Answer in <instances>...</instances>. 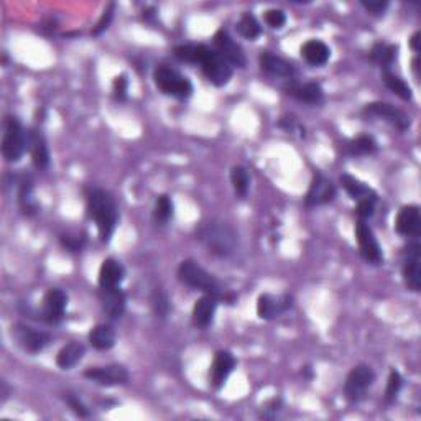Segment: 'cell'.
Returning <instances> with one entry per match:
<instances>
[{
    "mask_svg": "<svg viewBox=\"0 0 421 421\" xmlns=\"http://www.w3.org/2000/svg\"><path fill=\"white\" fill-rule=\"evenodd\" d=\"M20 208L22 213L27 214V216H34V214L38 210V203H36L35 194H34V185L30 181H23L20 186Z\"/></svg>",
    "mask_w": 421,
    "mask_h": 421,
    "instance_id": "d6a6232c",
    "label": "cell"
},
{
    "mask_svg": "<svg viewBox=\"0 0 421 421\" xmlns=\"http://www.w3.org/2000/svg\"><path fill=\"white\" fill-rule=\"evenodd\" d=\"M355 237H357L359 250L362 259L372 265H380L383 262L382 247L378 244L376 234L366 221H357L355 224Z\"/></svg>",
    "mask_w": 421,
    "mask_h": 421,
    "instance_id": "ba28073f",
    "label": "cell"
},
{
    "mask_svg": "<svg viewBox=\"0 0 421 421\" xmlns=\"http://www.w3.org/2000/svg\"><path fill=\"white\" fill-rule=\"evenodd\" d=\"M397 51H399V48H397L395 45L378 43L373 46L371 58L373 63H377L378 66L383 69V71H387V69L392 68V64H394V62H395Z\"/></svg>",
    "mask_w": 421,
    "mask_h": 421,
    "instance_id": "f1b7e54d",
    "label": "cell"
},
{
    "mask_svg": "<svg viewBox=\"0 0 421 421\" xmlns=\"http://www.w3.org/2000/svg\"><path fill=\"white\" fill-rule=\"evenodd\" d=\"M288 94L297 97L298 101L306 102V104H320L322 101V87L317 83H305V84H294L288 89Z\"/></svg>",
    "mask_w": 421,
    "mask_h": 421,
    "instance_id": "484cf974",
    "label": "cell"
},
{
    "mask_svg": "<svg viewBox=\"0 0 421 421\" xmlns=\"http://www.w3.org/2000/svg\"><path fill=\"white\" fill-rule=\"evenodd\" d=\"M341 185L343 188L348 191V194L352 198L354 201H366V199H372L377 201V193L372 188H369L366 183L357 180V178L350 176V175H343L341 176Z\"/></svg>",
    "mask_w": 421,
    "mask_h": 421,
    "instance_id": "cb8c5ba5",
    "label": "cell"
},
{
    "mask_svg": "<svg viewBox=\"0 0 421 421\" xmlns=\"http://www.w3.org/2000/svg\"><path fill=\"white\" fill-rule=\"evenodd\" d=\"M201 69H203L204 76L209 79L214 86L222 87L231 81L232 78V66L229 64L216 50L204 46L203 55L199 58Z\"/></svg>",
    "mask_w": 421,
    "mask_h": 421,
    "instance_id": "8992f818",
    "label": "cell"
},
{
    "mask_svg": "<svg viewBox=\"0 0 421 421\" xmlns=\"http://www.w3.org/2000/svg\"><path fill=\"white\" fill-rule=\"evenodd\" d=\"M152 306L153 311H155L157 316L165 317L170 311V301H168V297L162 290H155L152 294Z\"/></svg>",
    "mask_w": 421,
    "mask_h": 421,
    "instance_id": "74e56055",
    "label": "cell"
},
{
    "mask_svg": "<svg viewBox=\"0 0 421 421\" xmlns=\"http://www.w3.org/2000/svg\"><path fill=\"white\" fill-rule=\"evenodd\" d=\"M401 387H404V378L397 371H392L387 380V390H385V401L387 404H394L399 397Z\"/></svg>",
    "mask_w": 421,
    "mask_h": 421,
    "instance_id": "8d00e7d4",
    "label": "cell"
},
{
    "mask_svg": "<svg viewBox=\"0 0 421 421\" xmlns=\"http://www.w3.org/2000/svg\"><path fill=\"white\" fill-rule=\"evenodd\" d=\"M260 68L262 71L269 74V76L292 79V81L298 74L294 64L287 62V59L280 58L277 55L270 53V51H265V53L260 55Z\"/></svg>",
    "mask_w": 421,
    "mask_h": 421,
    "instance_id": "d6986e66",
    "label": "cell"
},
{
    "mask_svg": "<svg viewBox=\"0 0 421 421\" xmlns=\"http://www.w3.org/2000/svg\"><path fill=\"white\" fill-rule=\"evenodd\" d=\"M265 23L273 30H280L287 23V15L280 8H270V10L265 12Z\"/></svg>",
    "mask_w": 421,
    "mask_h": 421,
    "instance_id": "ab89813d",
    "label": "cell"
},
{
    "mask_svg": "<svg viewBox=\"0 0 421 421\" xmlns=\"http://www.w3.org/2000/svg\"><path fill=\"white\" fill-rule=\"evenodd\" d=\"M360 6L366 8L367 12H371L372 15H382L388 8V2L387 0H369V2L367 0H362Z\"/></svg>",
    "mask_w": 421,
    "mask_h": 421,
    "instance_id": "f6af8a7d",
    "label": "cell"
},
{
    "mask_svg": "<svg viewBox=\"0 0 421 421\" xmlns=\"http://www.w3.org/2000/svg\"><path fill=\"white\" fill-rule=\"evenodd\" d=\"M293 305V299L290 294H270V293H264L259 297V301H257V315H259L260 320L270 321L275 320V317L282 316L285 311H288Z\"/></svg>",
    "mask_w": 421,
    "mask_h": 421,
    "instance_id": "4fadbf2b",
    "label": "cell"
},
{
    "mask_svg": "<svg viewBox=\"0 0 421 421\" xmlns=\"http://www.w3.org/2000/svg\"><path fill=\"white\" fill-rule=\"evenodd\" d=\"M217 298L210 297V294H204L201 297L193 306V324L199 329H206L213 324L214 315L217 310Z\"/></svg>",
    "mask_w": 421,
    "mask_h": 421,
    "instance_id": "ffe728a7",
    "label": "cell"
},
{
    "mask_svg": "<svg viewBox=\"0 0 421 421\" xmlns=\"http://www.w3.org/2000/svg\"><path fill=\"white\" fill-rule=\"evenodd\" d=\"M237 31L238 35L244 36L245 40H257L262 35V27L257 18L252 13H244L237 22Z\"/></svg>",
    "mask_w": 421,
    "mask_h": 421,
    "instance_id": "f546056e",
    "label": "cell"
},
{
    "mask_svg": "<svg viewBox=\"0 0 421 421\" xmlns=\"http://www.w3.org/2000/svg\"><path fill=\"white\" fill-rule=\"evenodd\" d=\"M401 273H404V282L410 292L418 293L421 290V245L411 244L405 252L404 266H401Z\"/></svg>",
    "mask_w": 421,
    "mask_h": 421,
    "instance_id": "8fae6325",
    "label": "cell"
},
{
    "mask_svg": "<svg viewBox=\"0 0 421 421\" xmlns=\"http://www.w3.org/2000/svg\"><path fill=\"white\" fill-rule=\"evenodd\" d=\"M112 91H114V96L117 101H125L127 99V91H129V81L125 74H120L114 79V84H112Z\"/></svg>",
    "mask_w": 421,
    "mask_h": 421,
    "instance_id": "b9f144b4",
    "label": "cell"
},
{
    "mask_svg": "<svg viewBox=\"0 0 421 421\" xmlns=\"http://www.w3.org/2000/svg\"><path fill=\"white\" fill-rule=\"evenodd\" d=\"M199 241L213 255L229 257L237 249V234L226 222H208L199 229Z\"/></svg>",
    "mask_w": 421,
    "mask_h": 421,
    "instance_id": "3957f363",
    "label": "cell"
},
{
    "mask_svg": "<svg viewBox=\"0 0 421 421\" xmlns=\"http://www.w3.org/2000/svg\"><path fill=\"white\" fill-rule=\"evenodd\" d=\"M153 81L163 94L175 99L183 101L193 94V84L190 79L170 66H158L153 73Z\"/></svg>",
    "mask_w": 421,
    "mask_h": 421,
    "instance_id": "5b68a950",
    "label": "cell"
},
{
    "mask_svg": "<svg viewBox=\"0 0 421 421\" xmlns=\"http://www.w3.org/2000/svg\"><path fill=\"white\" fill-rule=\"evenodd\" d=\"M125 277L122 264L115 259H106L99 269V287L101 290L119 288Z\"/></svg>",
    "mask_w": 421,
    "mask_h": 421,
    "instance_id": "44dd1931",
    "label": "cell"
},
{
    "mask_svg": "<svg viewBox=\"0 0 421 421\" xmlns=\"http://www.w3.org/2000/svg\"><path fill=\"white\" fill-rule=\"evenodd\" d=\"M84 352H86V349H84L83 344L69 343L64 345V348H62L58 355H56V366L63 369V371H69V369H73L81 362Z\"/></svg>",
    "mask_w": 421,
    "mask_h": 421,
    "instance_id": "d4e9b609",
    "label": "cell"
},
{
    "mask_svg": "<svg viewBox=\"0 0 421 421\" xmlns=\"http://www.w3.org/2000/svg\"><path fill=\"white\" fill-rule=\"evenodd\" d=\"M89 343L97 350H109L115 344V331L110 324H97L89 333Z\"/></svg>",
    "mask_w": 421,
    "mask_h": 421,
    "instance_id": "83f0119b",
    "label": "cell"
},
{
    "mask_svg": "<svg viewBox=\"0 0 421 421\" xmlns=\"http://www.w3.org/2000/svg\"><path fill=\"white\" fill-rule=\"evenodd\" d=\"M234 367H236V357L227 350H219L214 355L213 364L209 367V385L214 390H219L232 373Z\"/></svg>",
    "mask_w": 421,
    "mask_h": 421,
    "instance_id": "2e32d148",
    "label": "cell"
},
{
    "mask_svg": "<svg viewBox=\"0 0 421 421\" xmlns=\"http://www.w3.org/2000/svg\"><path fill=\"white\" fill-rule=\"evenodd\" d=\"M420 43H421V34H420V31H416V34L413 36H411V40H410L411 50L416 51V53H420V50H421Z\"/></svg>",
    "mask_w": 421,
    "mask_h": 421,
    "instance_id": "bcb514c9",
    "label": "cell"
},
{
    "mask_svg": "<svg viewBox=\"0 0 421 421\" xmlns=\"http://www.w3.org/2000/svg\"><path fill=\"white\" fill-rule=\"evenodd\" d=\"M87 380L97 383L102 387H117L125 385L129 382V371L120 364H110L106 367H91L84 372Z\"/></svg>",
    "mask_w": 421,
    "mask_h": 421,
    "instance_id": "30bf717a",
    "label": "cell"
},
{
    "mask_svg": "<svg viewBox=\"0 0 421 421\" xmlns=\"http://www.w3.org/2000/svg\"><path fill=\"white\" fill-rule=\"evenodd\" d=\"M64 401L69 405V408H71L74 413H76L78 416H81V418H87L89 416V410L87 406L83 404L81 400L78 399L76 395L73 394H64Z\"/></svg>",
    "mask_w": 421,
    "mask_h": 421,
    "instance_id": "7bdbcfd3",
    "label": "cell"
},
{
    "mask_svg": "<svg viewBox=\"0 0 421 421\" xmlns=\"http://www.w3.org/2000/svg\"><path fill=\"white\" fill-rule=\"evenodd\" d=\"M12 334L15 336L17 343L22 345V349H25L27 352L30 354L40 352V350H43L50 343L48 334L25 324H17L15 329L12 331Z\"/></svg>",
    "mask_w": 421,
    "mask_h": 421,
    "instance_id": "e0dca14e",
    "label": "cell"
},
{
    "mask_svg": "<svg viewBox=\"0 0 421 421\" xmlns=\"http://www.w3.org/2000/svg\"><path fill=\"white\" fill-rule=\"evenodd\" d=\"M376 203H377V201H372V199L359 201L357 209H355V214H357L359 221H367L369 217L373 216V210H376Z\"/></svg>",
    "mask_w": 421,
    "mask_h": 421,
    "instance_id": "ee69618b",
    "label": "cell"
},
{
    "mask_svg": "<svg viewBox=\"0 0 421 421\" xmlns=\"http://www.w3.org/2000/svg\"><path fill=\"white\" fill-rule=\"evenodd\" d=\"M373 382H376V373H373L371 367L364 366V364L354 367L344 383L345 399L352 401V404H357L366 397L367 390L373 385Z\"/></svg>",
    "mask_w": 421,
    "mask_h": 421,
    "instance_id": "52a82bcc",
    "label": "cell"
},
{
    "mask_svg": "<svg viewBox=\"0 0 421 421\" xmlns=\"http://www.w3.org/2000/svg\"><path fill=\"white\" fill-rule=\"evenodd\" d=\"M364 115L385 120V122L392 124L394 127L401 130V132H405L411 125L410 117L404 110H400L399 107L388 104V102H371V104L364 107Z\"/></svg>",
    "mask_w": 421,
    "mask_h": 421,
    "instance_id": "9c48e42d",
    "label": "cell"
},
{
    "mask_svg": "<svg viewBox=\"0 0 421 421\" xmlns=\"http://www.w3.org/2000/svg\"><path fill=\"white\" fill-rule=\"evenodd\" d=\"M231 183L238 198H245L250 188V175L244 166H234L231 170Z\"/></svg>",
    "mask_w": 421,
    "mask_h": 421,
    "instance_id": "1f68e13d",
    "label": "cell"
},
{
    "mask_svg": "<svg viewBox=\"0 0 421 421\" xmlns=\"http://www.w3.org/2000/svg\"><path fill=\"white\" fill-rule=\"evenodd\" d=\"M63 247L69 252H79L86 244V238L83 236H71V234H64V236L59 237Z\"/></svg>",
    "mask_w": 421,
    "mask_h": 421,
    "instance_id": "60d3db41",
    "label": "cell"
},
{
    "mask_svg": "<svg viewBox=\"0 0 421 421\" xmlns=\"http://www.w3.org/2000/svg\"><path fill=\"white\" fill-rule=\"evenodd\" d=\"M214 46H216L217 53L221 55L232 68H245L247 58L244 55V50L241 48V45H238L237 41H234L232 36L229 35L224 28H221V30L214 35Z\"/></svg>",
    "mask_w": 421,
    "mask_h": 421,
    "instance_id": "7c38bea8",
    "label": "cell"
},
{
    "mask_svg": "<svg viewBox=\"0 0 421 421\" xmlns=\"http://www.w3.org/2000/svg\"><path fill=\"white\" fill-rule=\"evenodd\" d=\"M383 83H385V86L390 89L392 92H395L400 99L411 101V97H413V92H411V87L408 84H406L401 78L395 76L390 69L383 71Z\"/></svg>",
    "mask_w": 421,
    "mask_h": 421,
    "instance_id": "4dcf8cb0",
    "label": "cell"
},
{
    "mask_svg": "<svg viewBox=\"0 0 421 421\" xmlns=\"http://www.w3.org/2000/svg\"><path fill=\"white\" fill-rule=\"evenodd\" d=\"M178 278L186 287L199 290V292H204V294H210V297L217 299H224L227 303H232L236 299L234 294L226 290V287L214 275L204 270L196 260L188 259L181 262L180 266H178Z\"/></svg>",
    "mask_w": 421,
    "mask_h": 421,
    "instance_id": "6da1fadb",
    "label": "cell"
},
{
    "mask_svg": "<svg viewBox=\"0 0 421 421\" xmlns=\"http://www.w3.org/2000/svg\"><path fill=\"white\" fill-rule=\"evenodd\" d=\"M31 134L27 132L15 117H7L2 140V155L8 163L20 162L23 153L30 150Z\"/></svg>",
    "mask_w": 421,
    "mask_h": 421,
    "instance_id": "277c9868",
    "label": "cell"
},
{
    "mask_svg": "<svg viewBox=\"0 0 421 421\" xmlns=\"http://www.w3.org/2000/svg\"><path fill=\"white\" fill-rule=\"evenodd\" d=\"M114 10H115L114 3H109V6L104 8V12H102L99 22L96 23L94 30H92V36H99L101 34H104L107 28H109L112 18H114Z\"/></svg>",
    "mask_w": 421,
    "mask_h": 421,
    "instance_id": "f35d334b",
    "label": "cell"
},
{
    "mask_svg": "<svg viewBox=\"0 0 421 421\" xmlns=\"http://www.w3.org/2000/svg\"><path fill=\"white\" fill-rule=\"evenodd\" d=\"M204 45H180L175 48V58L181 63L198 64Z\"/></svg>",
    "mask_w": 421,
    "mask_h": 421,
    "instance_id": "d590c367",
    "label": "cell"
},
{
    "mask_svg": "<svg viewBox=\"0 0 421 421\" xmlns=\"http://www.w3.org/2000/svg\"><path fill=\"white\" fill-rule=\"evenodd\" d=\"M395 231L404 237L416 238L421 234V214L418 206H404L395 219Z\"/></svg>",
    "mask_w": 421,
    "mask_h": 421,
    "instance_id": "ac0fdd59",
    "label": "cell"
},
{
    "mask_svg": "<svg viewBox=\"0 0 421 421\" xmlns=\"http://www.w3.org/2000/svg\"><path fill=\"white\" fill-rule=\"evenodd\" d=\"M336 193H338V191H336L333 181L327 180L321 173H316L305 198L306 208H316V206L329 204L331 201H334Z\"/></svg>",
    "mask_w": 421,
    "mask_h": 421,
    "instance_id": "5bb4252c",
    "label": "cell"
},
{
    "mask_svg": "<svg viewBox=\"0 0 421 421\" xmlns=\"http://www.w3.org/2000/svg\"><path fill=\"white\" fill-rule=\"evenodd\" d=\"M68 306V294L59 288H51L46 292L41 306V320L56 324L64 317V311Z\"/></svg>",
    "mask_w": 421,
    "mask_h": 421,
    "instance_id": "9a60e30c",
    "label": "cell"
},
{
    "mask_svg": "<svg viewBox=\"0 0 421 421\" xmlns=\"http://www.w3.org/2000/svg\"><path fill=\"white\" fill-rule=\"evenodd\" d=\"M377 152V142L371 135H360L349 143L350 155H372Z\"/></svg>",
    "mask_w": 421,
    "mask_h": 421,
    "instance_id": "836d02e7",
    "label": "cell"
},
{
    "mask_svg": "<svg viewBox=\"0 0 421 421\" xmlns=\"http://www.w3.org/2000/svg\"><path fill=\"white\" fill-rule=\"evenodd\" d=\"M102 293H104V297H102V310H104L106 316L112 321L120 320L125 313V306H127V299H125L122 290H102Z\"/></svg>",
    "mask_w": 421,
    "mask_h": 421,
    "instance_id": "7402d4cb",
    "label": "cell"
},
{
    "mask_svg": "<svg viewBox=\"0 0 421 421\" xmlns=\"http://www.w3.org/2000/svg\"><path fill=\"white\" fill-rule=\"evenodd\" d=\"M301 56L311 66H324L331 58V50L324 41L310 40L301 46Z\"/></svg>",
    "mask_w": 421,
    "mask_h": 421,
    "instance_id": "603a6c76",
    "label": "cell"
},
{
    "mask_svg": "<svg viewBox=\"0 0 421 421\" xmlns=\"http://www.w3.org/2000/svg\"><path fill=\"white\" fill-rule=\"evenodd\" d=\"M31 134V142H30V152H31V160H34V165L38 168V170H45L50 165V150L48 145H46V140L41 134L35 132V130H30Z\"/></svg>",
    "mask_w": 421,
    "mask_h": 421,
    "instance_id": "4316f807",
    "label": "cell"
},
{
    "mask_svg": "<svg viewBox=\"0 0 421 421\" xmlns=\"http://www.w3.org/2000/svg\"><path fill=\"white\" fill-rule=\"evenodd\" d=\"M87 214L94 219L102 242H109L119 221L115 199L106 190H92L87 196Z\"/></svg>",
    "mask_w": 421,
    "mask_h": 421,
    "instance_id": "7a4b0ae2",
    "label": "cell"
},
{
    "mask_svg": "<svg viewBox=\"0 0 421 421\" xmlns=\"http://www.w3.org/2000/svg\"><path fill=\"white\" fill-rule=\"evenodd\" d=\"M173 217V201L170 196H158L155 209H153V219L157 224H166Z\"/></svg>",
    "mask_w": 421,
    "mask_h": 421,
    "instance_id": "e575fe53",
    "label": "cell"
}]
</instances>
